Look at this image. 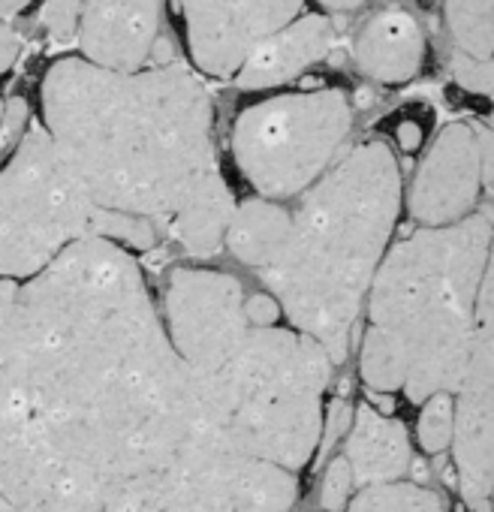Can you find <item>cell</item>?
Segmentation results:
<instances>
[{
    "mask_svg": "<svg viewBox=\"0 0 494 512\" xmlns=\"http://www.w3.org/2000/svg\"><path fill=\"white\" fill-rule=\"evenodd\" d=\"M0 512H7V509H4V503H0Z\"/></svg>",
    "mask_w": 494,
    "mask_h": 512,
    "instance_id": "cell-30",
    "label": "cell"
},
{
    "mask_svg": "<svg viewBox=\"0 0 494 512\" xmlns=\"http://www.w3.org/2000/svg\"><path fill=\"white\" fill-rule=\"evenodd\" d=\"M353 130L338 88L287 91L247 106L232 124V160L260 199L284 202L314 187Z\"/></svg>",
    "mask_w": 494,
    "mask_h": 512,
    "instance_id": "cell-7",
    "label": "cell"
},
{
    "mask_svg": "<svg viewBox=\"0 0 494 512\" xmlns=\"http://www.w3.org/2000/svg\"><path fill=\"white\" fill-rule=\"evenodd\" d=\"M452 40L449 73L467 94L491 97V0H443Z\"/></svg>",
    "mask_w": 494,
    "mask_h": 512,
    "instance_id": "cell-16",
    "label": "cell"
},
{
    "mask_svg": "<svg viewBox=\"0 0 494 512\" xmlns=\"http://www.w3.org/2000/svg\"><path fill=\"white\" fill-rule=\"evenodd\" d=\"M356 494V482H353V470L347 464L344 455L332 458V464L326 467V476H323V491H320V503L326 512H341L350 497Z\"/></svg>",
    "mask_w": 494,
    "mask_h": 512,
    "instance_id": "cell-22",
    "label": "cell"
},
{
    "mask_svg": "<svg viewBox=\"0 0 494 512\" xmlns=\"http://www.w3.org/2000/svg\"><path fill=\"white\" fill-rule=\"evenodd\" d=\"M482 187H491V133L467 121L446 124L419 163L407 208L422 229L452 226L476 211Z\"/></svg>",
    "mask_w": 494,
    "mask_h": 512,
    "instance_id": "cell-11",
    "label": "cell"
},
{
    "mask_svg": "<svg viewBox=\"0 0 494 512\" xmlns=\"http://www.w3.org/2000/svg\"><path fill=\"white\" fill-rule=\"evenodd\" d=\"M488 278V208L392 244L365 299L368 329L359 353L365 386L401 392L413 404L452 392L473 347Z\"/></svg>",
    "mask_w": 494,
    "mask_h": 512,
    "instance_id": "cell-4",
    "label": "cell"
},
{
    "mask_svg": "<svg viewBox=\"0 0 494 512\" xmlns=\"http://www.w3.org/2000/svg\"><path fill=\"white\" fill-rule=\"evenodd\" d=\"M160 16L163 0H82L79 58L118 73L145 70L160 43Z\"/></svg>",
    "mask_w": 494,
    "mask_h": 512,
    "instance_id": "cell-12",
    "label": "cell"
},
{
    "mask_svg": "<svg viewBox=\"0 0 494 512\" xmlns=\"http://www.w3.org/2000/svg\"><path fill=\"white\" fill-rule=\"evenodd\" d=\"M401 199L395 151L365 142L302 193L284 244L260 269L290 329L317 341L332 365L350 353L356 320L392 247Z\"/></svg>",
    "mask_w": 494,
    "mask_h": 512,
    "instance_id": "cell-3",
    "label": "cell"
},
{
    "mask_svg": "<svg viewBox=\"0 0 494 512\" xmlns=\"http://www.w3.org/2000/svg\"><path fill=\"white\" fill-rule=\"evenodd\" d=\"M34 0H0V19H13L19 13H25Z\"/></svg>",
    "mask_w": 494,
    "mask_h": 512,
    "instance_id": "cell-28",
    "label": "cell"
},
{
    "mask_svg": "<svg viewBox=\"0 0 494 512\" xmlns=\"http://www.w3.org/2000/svg\"><path fill=\"white\" fill-rule=\"evenodd\" d=\"M326 350L293 329H251L211 374H190L202 416L238 458L302 470L323 443Z\"/></svg>",
    "mask_w": 494,
    "mask_h": 512,
    "instance_id": "cell-5",
    "label": "cell"
},
{
    "mask_svg": "<svg viewBox=\"0 0 494 512\" xmlns=\"http://www.w3.org/2000/svg\"><path fill=\"white\" fill-rule=\"evenodd\" d=\"M232 211H235L232 190L217 169L181 202V208L166 223L190 256L205 260V256H214L223 247V235L232 220Z\"/></svg>",
    "mask_w": 494,
    "mask_h": 512,
    "instance_id": "cell-17",
    "label": "cell"
},
{
    "mask_svg": "<svg viewBox=\"0 0 494 512\" xmlns=\"http://www.w3.org/2000/svg\"><path fill=\"white\" fill-rule=\"evenodd\" d=\"M395 136H398V148L407 151V154L422 145V127L416 121H401L398 130H395Z\"/></svg>",
    "mask_w": 494,
    "mask_h": 512,
    "instance_id": "cell-26",
    "label": "cell"
},
{
    "mask_svg": "<svg viewBox=\"0 0 494 512\" xmlns=\"http://www.w3.org/2000/svg\"><path fill=\"white\" fill-rule=\"evenodd\" d=\"M244 317L254 329H269L281 317V308L275 305V299L269 293H263L257 299H244Z\"/></svg>",
    "mask_w": 494,
    "mask_h": 512,
    "instance_id": "cell-23",
    "label": "cell"
},
{
    "mask_svg": "<svg viewBox=\"0 0 494 512\" xmlns=\"http://www.w3.org/2000/svg\"><path fill=\"white\" fill-rule=\"evenodd\" d=\"M88 238L130 250L151 247L157 235L148 220L100 208L58 157L46 130L40 124L25 130L0 169V281H31Z\"/></svg>",
    "mask_w": 494,
    "mask_h": 512,
    "instance_id": "cell-6",
    "label": "cell"
},
{
    "mask_svg": "<svg viewBox=\"0 0 494 512\" xmlns=\"http://www.w3.org/2000/svg\"><path fill=\"white\" fill-rule=\"evenodd\" d=\"M317 4L329 13H353L362 4H368V0H317Z\"/></svg>",
    "mask_w": 494,
    "mask_h": 512,
    "instance_id": "cell-27",
    "label": "cell"
},
{
    "mask_svg": "<svg viewBox=\"0 0 494 512\" xmlns=\"http://www.w3.org/2000/svg\"><path fill=\"white\" fill-rule=\"evenodd\" d=\"M220 452L127 247L88 238L0 284L7 512H172Z\"/></svg>",
    "mask_w": 494,
    "mask_h": 512,
    "instance_id": "cell-1",
    "label": "cell"
},
{
    "mask_svg": "<svg viewBox=\"0 0 494 512\" xmlns=\"http://www.w3.org/2000/svg\"><path fill=\"white\" fill-rule=\"evenodd\" d=\"M287 229H290V211L281 202L257 196L247 202H235L223 244L238 263L260 272L272 263V256L284 244Z\"/></svg>",
    "mask_w": 494,
    "mask_h": 512,
    "instance_id": "cell-18",
    "label": "cell"
},
{
    "mask_svg": "<svg viewBox=\"0 0 494 512\" xmlns=\"http://www.w3.org/2000/svg\"><path fill=\"white\" fill-rule=\"evenodd\" d=\"M28 115H31V109H28V100H25V97H13V100L7 103L4 124H0V130H4L7 142H13V139H22V136H25Z\"/></svg>",
    "mask_w": 494,
    "mask_h": 512,
    "instance_id": "cell-24",
    "label": "cell"
},
{
    "mask_svg": "<svg viewBox=\"0 0 494 512\" xmlns=\"http://www.w3.org/2000/svg\"><path fill=\"white\" fill-rule=\"evenodd\" d=\"M356 488H374L401 482L413 461V446L404 422L362 404L350 416L347 452H344Z\"/></svg>",
    "mask_w": 494,
    "mask_h": 512,
    "instance_id": "cell-15",
    "label": "cell"
},
{
    "mask_svg": "<svg viewBox=\"0 0 494 512\" xmlns=\"http://www.w3.org/2000/svg\"><path fill=\"white\" fill-rule=\"evenodd\" d=\"M82 0H46L40 10V22L55 43H70L79 34Z\"/></svg>",
    "mask_w": 494,
    "mask_h": 512,
    "instance_id": "cell-21",
    "label": "cell"
},
{
    "mask_svg": "<svg viewBox=\"0 0 494 512\" xmlns=\"http://www.w3.org/2000/svg\"><path fill=\"white\" fill-rule=\"evenodd\" d=\"M4 112H7V103L0 100V124H4Z\"/></svg>",
    "mask_w": 494,
    "mask_h": 512,
    "instance_id": "cell-29",
    "label": "cell"
},
{
    "mask_svg": "<svg viewBox=\"0 0 494 512\" xmlns=\"http://www.w3.org/2000/svg\"><path fill=\"white\" fill-rule=\"evenodd\" d=\"M494 299L491 278L479 299L470 356L452 389V464L470 512H491L494 491Z\"/></svg>",
    "mask_w": 494,
    "mask_h": 512,
    "instance_id": "cell-9",
    "label": "cell"
},
{
    "mask_svg": "<svg viewBox=\"0 0 494 512\" xmlns=\"http://www.w3.org/2000/svg\"><path fill=\"white\" fill-rule=\"evenodd\" d=\"M22 52V40L13 31H0V73H7Z\"/></svg>",
    "mask_w": 494,
    "mask_h": 512,
    "instance_id": "cell-25",
    "label": "cell"
},
{
    "mask_svg": "<svg viewBox=\"0 0 494 512\" xmlns=\"http://www.w3.org/2000/svg\"><path fill=\"white\" fill-rule=\"evenodd\" d=\"M190 64L229 79L244 58L302 16L305 0H172Z\"/></svg>",
    "mask_w": 494,
    "mask_h": 512,
    "instance_id": "cell-10",
    "label": "cell"
},
{
    "mask_svg": "<svg viewBox=\"0 0 494 512\" xmlns=\"http://www.w3.org/2000/svg\"><path fill=\"white\" fill-rule=\"evenodd\" d=\"M332 46L335 28L326 16H299L247 55L232 79L241 91H269L293 82L308 67L320 64L332 52Z\"/></svg>",
    "mask_w": 494,
    "mask_h": 512,
    "instance_id": "cell-13",
    "label": "cell"
},
{
    "mask_svg": "<svg viewBox=\"0 0 494 512\" xmlns=\"http://www.w3.org/2000/svg\"><path fill=\"white\" fill-rule=\"evenodd\" d=\"M428 46L419 22L407 10H383L356 37V70L380 85L410 82L425 64Z\"/></svg>",
    "mask_w": 494,
    "mask_h": 512,
    "instance_id": "cell-14",
    "label": "cell"
},
{
    "mask_svg": "<svg viewBox=\"0 0 494 512\" xmlns=\"http://www.w3.org/2000/svg\"><path fill=\"white\" fill-rule=\"evenodd\" d=\"M341 512H446L443 500L416 482H389L374 488H359Z\"/></svg>",
    "mask_w": 494,
    "mask_h": 512,
    "instance_id": "cell-19",
    "label": "cell"
},
{
    "mask_svg": "<svg viewBox=\"0 0 494 512\" xmlns=\"http://www.w3.org/2000/svg\"><path fill=\"white\" fill-rule=\"evenodd\" d=\"M244 290L214 269H175L166 284L163 329L190 374L217 371L254 326L244 317Z\"/></svg>",
    "mask_w": 494,
    "mask_h": 512,
    "instance_id": "cell-8",
    "label": "cell"
},
{
    "mask_svg": "<svg viewBox=\"0 0 494 512\" xmlns=\"http://www.w3.org/2000/svg\"><path fill=\"white\" fill-rule=\"evenodd\" d=\"M416 437L428 455H440L449 449V443H452V392H437L422 401Z\"/></svg>",
    "mask_w": 494,
    "mask_h": 512,
    "instance_id": "cell-20",
    "label": "cell"
},
{
    "mask_svg": "<svg viewBox=\"0 0 494 512\" xmlns=\"http://www.w3.org/2000/svg\"><path fill=\"white\" fill-rule=\"evenodd\" d=\"M40 109L58 157L106 211L169 220L217 172L214 106L184 64L118 73L61 58L43 76Z\"/></svg>",
    "mask_w": 494,
    "mask_h": 512,
    "instance_id": "cell-2",
    "label": "cell"
}]
</instances>
